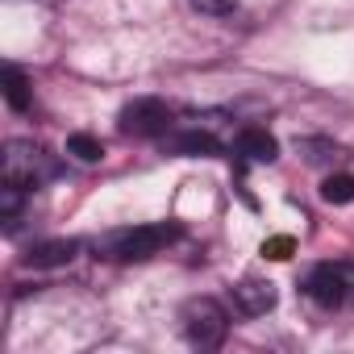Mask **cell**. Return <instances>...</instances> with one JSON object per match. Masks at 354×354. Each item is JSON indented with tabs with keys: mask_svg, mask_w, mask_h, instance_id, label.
<instances>
[{
	"mask_svg": "<svg viewBox=\"0 0 354 354\" xmlns=\"http://www.w3.org/2000/svg\"><path fill=\"white\" fill-rule=\"evenodd\" d=\"M180 238H184V230L175 221H154V225H133V230L109 234L100 242V250L109 259H117V263H138V259H150V254H158L162 246L180 242Z\"/></svg>",
	"mask_w": 354,
	"mask_h": 354,
	"instance_id": "obj_1",
	"label": "cell"
},
{
	"mask_svg": "<svg viewBox=\"0 0 354 354\" xmlns=\"http://www.w3.org/2000/svg\"><path fill=\"white\" fill-rule=\"evenodd\" d=\"M180 321H184V337H188L192 346H201V350H217V346L225 342V333H230V313H225L213 296L188 300L184 313H180Z\"/></svg>",
	"mask_w": 354,
	"mask_h": 354,
	"instance_id": "obj_2",
	"label": "cell"
},
{
	"mask_svg": "<svg viewBox=\"0 0 354 354\" xmlns=\"http://www.w3.org/2000/svg\"><path fill=\"white\" fill-rule=\"evenodd\" d=\"M59 167L50 162V154L34 142H9L5 146V180L21 184V188H42Z\"/></svg>",
	"mask_w": 354,
	"mask_h": 354,
	"instance_id": "obj_3",
	"label": "cell"
},
{
	"mask_svg": "<svg viewBox=\"0 0 354 354\" xmlns=\"http://www.w3.org/2000/svg\"><path fill=\"white\" fill-rule=\"evenodd\" d=\"M117 125H121V133H133V138H158L171 129V109L154 96H142V100L121 109Z\"/></svg>",
	"mask_w": 354,
	"mask_h": 354,
	"instance_id": "obj_4",
	"label": "cell"
},
{
	"mask_svg": "<svg viewBox=\"0 0 354 354\" xmlns=\"http://www.w3.org/2000/svg\"><path fill=\"white\" fill-rule=\"evenodd\" d=\"M350 292H354V288H350L342 263H321V267H313L308 279H304V296H308L313 304H321V308H342Z\"/></svg>",
	"mask_w": 354,
	"mask_h": 354,
	"instance_id": "obj_5",
	"label": "cell"
},
{
	"mask_svg": "<svg viewBox=\"0 0 354 354\" xmlns=\"http://www.w3.org/2000/svg\"><path fill=\"white\" fill-rule=\"evenodd\" d=\"M234 304H238V313H246V317H263V313L275 308V283L250 275V279L234 283Z\"/></svg>",
	"mask_w": 354,
	"mask_h": 354,
	"instance_id": "obj_6",
	"label": "cell"
},
{
	"mask_svg": "<svg viewBox=\"0 0 354 354\" xmlns=\"http://www.w3.org/2000/svg\"><path fill=\"white\" fill-rule=\"evenodd\" d=\"M234 150H238L242 162H275V158H279V142H275L267 129H259V125L242 129L238 142H234Z\"/></svg>",
	"mask_w": 354,
	"mask_h": 354,
	"instance_id": "obj_7",
	"label": "cell"
},
{
	"mask_svg": "<svg viewBox=\"0 0 354 354\" xmlns=\"http://www.w3.org/2000/svg\"><path fill=\"white\" fill-rule=\"evenodd\" d=\"M75 254H80V242L55 238V242H38V246H30L26 267H38V271H46V267H67Z\"/></svg>",
	"mask_w": 354,
	"mask_h": 354,
	"instance_id": "obj_8",
	"label": "cell"
},
{
	"mask_svg": "<svg viewBox=\"0 0 354 354\" xmlns=\"http://www.w3.org/2000/svg\"><path fill=\"white\" fill-rule=\"evenodd\" d=\"M5 100H9V109H17V113H26L30 109V80H26V71L21 67H5Z\"/></svg>",
	"mask_w": 354,
	"mask_h": 354,
	"instance_id": "obj_9",
	"label": "cell"
},
{
	"mask_svg": "<svg viewBox=\"0 0 354 354\" xmlns=\"http://www.w3.org/2000/svg\"><path fill=\"white\" fill-rule=\"evenodd\" d=\"M321 201H329V205H350L354 201V175H329V180L321 184Z\"/></svg>",
	"mask_w": 354,
	"mask_h": 354,
	"instance_id": "obj_10",
	"label": "cell"
},
{
	"mask_svg": "<svg viewBox=\"0 0 354 354\" xmlns=\"http://www.w3.org/2000/svg\"><path fill=\"white\" fill-rule=\"evenodd\" d=\"M67 154H75L80 162H88V167H92V162H100V158H104V146H100L92 133H71V138H67Z\"/></svg>",
	"mask_w": 354,
	"mask_h": 354,
	"instance_id": "obj_11",
	"label": "cell"
},
{
	"mask_svg": "<svg viewBox=\"0 0 354 354\" xmlns=\"http://www.w3.org/2000/svg\"><path fill=\"white\" fill-rule=\"evenodd\" d=\"M180 154H213L217 150V142H213V133H201V129H192V133H180L171 142Z\"/></svg>",
	"mask_w": 354,
	"mask_h": 354,
	"instance_id": "obj_12",
	"label": "cell"
},
{
	"mask_svg": "<svg viewBox=\"0 0 354 354\" xmlns=\"http://www.w3.org/2000/svg\"><path fill=\"white\" fill-rule=\"evenodd\" d=\"M192 9L196 13H209V17H221V13L234 9V0H192Z\"/></svg>",
	"mask_w": 354,
	"mask_h": 354,
	"instance_id": "obj_13",
	"label": "cell"
},
{
	"mask_svg": "<svg viewBox=\"0 0 354 354\" xmlns=\"http://www.w3.org/2000/svg\"><path fill=\"white\" fill-rule=\"evenodd\" d=\"M263 254H267V259H288V254H292V238H271V242H263Z\"/></svg>",
	"mask_w": 354,
	"mask_h": 354,
	"instance_id": "obj_14",
	"label": "cell"
}]
</instances>
